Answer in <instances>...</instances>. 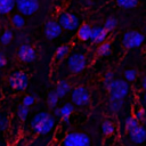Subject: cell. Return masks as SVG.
I'll list each match as a JSON object with an SVG mask.
<instances>
[{
  "instance_id": "cell-1",
  "label": "cell",
  "mask_w": 146,
  "mask_h": 146,
  "mask_svg": "<svg viewBox=\"0 0 146 146\" xmlns=\"http://www.w3.org/2000/svg\"><path fill=\"white\" fill-rule=\"evenodd\" d=\"M56 121L48 112H38L31 120V128L38 135H48L55 127Z\"/></svg>"
},
{
  "instance_id": "cell-2",
  "label": "cell",
  "mask_w": 146,
  "mask_h": 146,
  "mask_svg": "<svg viewBox=\"0 0 146 146\" xmlns=\"http://www.w3.org/2000/svg\"><path fill=\"white\" fill-rule=\"evenodd\" d=\"M107 91L110 94V99H124L130 90V86L128 81L122 79H114L110 84L106 86Z\"/></svg>"
},
{
  "instance_id": "cell-3",
  "label": "cell",
  "mask_w": 146,
  "mask_h": 146,
  "mask_svg": "<svg viewBox=\"0 0 146 146\" xmlns=\"http://www.w3.org/2000/svg\"><path fill=\"white\" fill-rule=\"evenodd\" d=\"M66 65L70 72H72L73 74H78L80 72H82L86 66H87V58L84 56V54L82 52H72L66 60Z\"/></svg>"
},
{
  "instance_id": "cell-4",
  "label": "cell",
  "mask_w": 146,
  "mask_h": 146,
  "mask_svg": "<svg viewBox=\"0 0 146 146\" xmlns=\"http://www.w3.org/2000/svg\"><path fill=\"white\" fill-rule=\"evenodd\" d=\"M63 146H91V140L84 132L72 131L63 139Z\"/></svg>"
},
{
  "instance_id": "cell-5",
  "label": "cell",
  "mask_w": 146,
  "mask_h": 146,
  "mask_svg": "<svg viewBox=\"0 0 146 146\" xmlns=\"http://www.w3.org/2000/svg\"><path fill=\"white\" fill-rule=\"evenodd\" d=\"M8 84L15 91H24L29 84V76L23 71H14L8 78Z\"/></svg>"
},
{
  "instance_id": "cell-6",
  "label": "cell",
  "mask_w": 146,
  "mask_h": 146,
  "mask_svg": "<svg viewBox=\"0 0 146 146\" xmlns=\"http://www.w3.org/2000/svg\"><path fill=\"white\" fill-rule=\"evenodd\" d=\"M71 100L75 106H79V107L87 106L90 102V92L83 86L75 87L71 91Z\"/></svg>"
},
{
  "instance_id": "cell-7",
  "label": "cell",
  "mask_w": 146,
  "mask_h": 146,
  "mask_svg": "<svg viewBox=\"0 0 146 146\" xmlns=\"http://www.w3.org/2000/svg\"><path fill=\"white\" fill-rule=\"evenodd\" d=\"M58 23L60 24L63 30L66 31H75L81 25L79 17L73 13H67V11H63L58 15Z\"/></svg>"
},
{
  "instance_id": "cell-8",
  "label": "cell",
  "mask_w": 146,
  "mask_h": 146,
  "mask_svg": "<svg viewBox=\"0 0 146 146\" xmlns=\"http://www.w3.org/2000/svg\"><path fill=\"white\" fill-rule=\"evenodd\" d=\"M145 41V36L138 31H128L122 38V46L127 49L139 48Z\"/></svg>"
},
{
  "instance_id": "cell-9",
  "label": "cell",
  "mask_w": 146,
  "mask_h": 146,
  "mask_svg": "<svg viewBox=\"0 0 146 146\" xmlns=\"http://www.w3.org/2000/svg\"><path fill=\"white\" fill-rule=\"evenodd\" d=\"M16 8L23 16H31L39 9V0H16Z\"/></svg>"
},
{
  "instance_id": "cell-10",
  "label": "cell",
  "mask_w": 146,
  "mask_h": 146,
  "mask_svg": "<svg viewBox=\"0 0 146 146\" xmlns=\"http://www.w3.org/2000/svg\"><path fill=\"white\" fill-rule=\"evenodd\" d=\"M17 57L24 63H31L36 58V52L31 44L22 43L17 49Z\"/></svg>"
},
{
  "instance_id": "cell-11",
  "label": "cell",
  "mask_w": 146,
  "mask_h": 146,
  "mask_svg": "<svg viewBox=\"0 0 146 146\" xmlns=\"http://www.w3.org/2000/svg\"><path fill=\"white\" fill-rule=\"evenodd\" d=\"M63 32V27L58 23V21H48L44 24V35L49 40H54L58 38Z\"/></svg>"
},
{
  "instance_id": "cell-12",
  "label": "cell",
  "mask_w": 146,
  "mask_h": 146,
  "mask_svg": "<svg viewBox=\"0 0 146 146\" xmlns=\"http://www.w3.org/2000/svg\"><path fill=\"white\" fill-rule=\"evenodd\" d=\"M129 133V139L135 144H143L146 141V127L145 125H138L137 128L132 129Z\"/></svg>"
},
{
  "instance_id": "cell-13",
  "label": "cell",
  "mask_w": 146,
  "mask_h": 146,
  "mask_svg": "<svg viewBox=\"0 0 146 146\" xmlns=\"http://www.w3.org/2000/svg\"><path fill=\"white\" fill-rule=\"evenodd\" d=\"M107 35H108V32L105 30L104 26H95V27H92V33H91L90 41L92 43L100 44V43L106 41Z\"/></svg>"
},
{
  "instance_id": "cell-14",
  "label": "cell",
  "mask_w": 146,
  "mask_h": 146,
  "mask_svg": "<svg viewBox=\"0 0 146 146\" xmlns=\"http://www.w3.org/2000/svg\"><path fill=\"white\" fill-rule=\"evenodd\" d=\"M91 33H92V27L86 23L81 24L76 30V36L81 41H89L91 38Z\"/></svg>"
},
{
  "instance_id": "cell-15",
  "label": "cell",
  "mask_w": 146,
  "mask_h": 146,
  "mask_svg": "<svg viewBox=\"0 0 146 146\" xmlns=\"http://www.w3.org/2000/svg\"><path fill=\"white\" fill-rule=\"evenodd\" d=\"M60 108V115H59V119L63 120V122L65 123H70V117L71 115L73 114L75 107H74V104L73 103H65L63 106L59 107Z\"/></svg>"
},
{
  "instance_id": "cell-16",
  "label": "cell",
  "mask_w": 146,
  "mask_h": 146,
  "mask_svg": "<svg viewBox=\"0 0 146 146\" xmlns=\"http://www.w3.org/2000/svg\"><path fill=\"white\" fill-rule=\"evenodd\" d=\"M72 89H71V84L66 81V80H59L56 84V88H55V92L58 95L59 98H64L68 92H71Z\"/></svg>"
},
{
  "instance_id": "cell-17",
  "label": "cell",
  "mask_w": 146,
  "mask_h": 146,
  "mask_svg": "<svg viewBox=\"0 0 146 146\" xmlns=\"http://www.w3.org/2000/svg\"><path fill=\"white\" fill-rule=\"evenodd\" d=\"M16 7V0H0V15L10 14Z\"/></svg>"
},
{
  "instance_id": "cell-18",
  "label": "cell",
  "mask_w": 146,
  "mask_h": 146,
  "mask_svg": "<svg viewBox=\"0 0 146 146\" xmlns=\"http://www.w3.org/2000/svg\"><path fill=\"white\" fill-rule=\"evenodd\" d=\"M70 46L68 44H62L59 46L57 49H56V52H55V58L57 62H62L63 59H65L66 57H68V54H70Z\"/></svg>"
},
{
  "instance_id": "cell-19",
  "label": "cell",
  "mask_w": 146,
  "mask_h": 146,
  "mask_svg": "<svg viewBox=\"0 0 146 146\" xmlns=\"http://www.w3.org/2000/svg\"><path fill=\"white\" fill-rule=\"evenodd\" d=\"M59 99H60V98H59L58 95L55 92V90H54V91H50V92L48 94V96H47V105H48V107H49L50 110L56 108L57 105H58Z\"/></svg>"
},
{
  "instance_id": "cell-20",
  "label": "cell",
  "mask_w": 146,
  "mask_h": 146,
  "mask_svg": "<svg viewBox=\"0 0 146 146\" xmlns=\"http://www.w3.org/2000/svg\"><path fill=\"white\" fill-rule=\"evenodd\" d=\"M123 107V99L119 100V99H110V104H108V110L111 113L113 114H117Z\"/></svg>"
},
{
  "instance_id": "cell-21",
  "label": "cell",
  "mask_w": 146,
  "mask_h": 146,
  "mask_svg": "<svg viewBox=\"0 0 146 146\" xmlns=\"http://www.w3.org/2000/svg\"><path fill=\"white\" fill-rule=\"evenodd\" d=\"M139 121L133 116V115H128L127 117H125V120H124V128H125V130L129 132V131H131L132 129H135V128H137L138 125H139Z\"/></svg>"
},
{
  "instance_id": "cell-22",
  "label": "cell",
  "mask_w": 146,
  "mask_h": 146,
  "mask_svg": "<svg viewBox=\"0 0 146 146\" xmlns=\"http://www.w3.org/2000/svg\"><path fill=\"white\" fill-rule=\"evenodd\" d=\"M114 131H115V125L113 124L112 121H110V120L103 121V123H102V132H103V135L111 136V135L114 133Z\"/></svg>"
},
{
  "instance_id": "cell-23",
  "label": "cell",
  "mask_w": 146,
  "mask_h": 146,
  "mask_svg": "<svg viewBox=\"0 0 146 146\" xmlns=\"http://www.w3.org/2000/svg\"><path fill=\"white\" fill-rule=\"evenodd\" d=\"M10 22L16 29H23L25 25V18L22 14H14L10 18Z\"/></svg>"
},
{
  "instance_id": "cell-24",
  "label": "cell",
  "mask_w": 146,
  "mask_h": 146,
  "mask_svg": "<svg viewBox=\"0 0 146 146\" xmlns=\"http://www.w3.org/2000/svg\"><path fill=\"white\" fill-rule=\"evenodd\" d=\"M111 50H112L111 43L105 41V42H103V43H100V44L98 46V48H97V55H98V56H102V57L108 56V55L111 54Z\"/></svg>"
},
{
  "instance_id": "cell-25",
  "label": "cell",
  "mask_w": 146,
  "mask_h": 146,
  "mask_svg": "<svg viewBox=\"0 0 146 146\" xmlns=\"http://www.w3.org/2000/svg\"><path fill=\"white\" fill-rule=\"evenodd\" d=\"M133 116L139 121V122H144V120L146 119V110L144 108V106L141 105H136L135 110H133Z\"/></svg>"
},
{
  "instance_id": "cell-26",
  "label": "cell",
  "mask_w": 146,
  "mask_h": 146,
  "mask_svg": "<svg viewBox=\"0 0 146 146\" xmlns=\"http://www.w3.org/2000/svg\"><path fill=\"white\" fill-rule=\"evenodd\" d=\"M9 116L6 112H0V132H6L9 128Z\"/></svg>"
},
{
  "instance_id": "cell-27",
  "label": "cell",
  "mask_w": 146,
  "mask_h": 146,
  "mask_svg": "<svg viewBox=\"0 0 146 146\" xmlns=\"http://www.w3.org/2000/svg\"><path fill=\"white\" fill-rule=\"evenodd\" d=\"M30 114V107L21 104L18 107H17V117L21 120V121H25L27 119Z\"/></svg>"
},
{
  "instance_id": "cell-28",
  "label": "cell",
  "mask_w": 146,
  "mask_h": 146,
  "mask_svg": "<svg viewBox=\"0 0 146 146\" xmlns=\"http://www.w3.org/2000/svg\"><path fill=\"white\" fill-rule=\"evenodd\" d=\"M116 25H117V21H116V18H115V17L110 16V17H107V18L105 19L104 27H105V30H106L107 32L113 31V30L116 27Z\"/></svg>"
},
{
  "instance_id": "cell-29",
  "label": "cell",
  "mask_w": 146,
  "mask_h": 146,
  "mask_svg": "<svg viewBox=\"0 0 146 146\" xmlns=\"http://www.w3.org/2000/svg\"><path fill=\"white\" fill-rule=\"evenodd\" d=\"M13 39H14L13 32H11L10 30H6V31L2 32V34H1V36H0V42L6 46V44H9V43L13 41Z\"/></svg>"
},
{
  "instance_id": "cell-30",
  "label": "cell",
  "mask_w": 146,
  "mask_h": 146,
  "mask_svg": "<svg viewBox=\"0 0 146 146\" xmlns=\"http://www.w3.org/2000/svg\"><path fill=\"white\" fill-rule=\"evenodd\" d=\"M116 3L124 9L135 8L138 5V0H116Z\"/></svg>"
},
{
  "instance_id": "cell-31",
  "label": "cell",
  "mask_w": 146,
  "mask_h": 146,
  "mask_svg": "<svg viewBox=\"0 0 146 146\" xmlns=\"http://www.w3.org/2000/svg\"><path fill=\"white\" fill-rule=\"evenodd\" d=\"M136 78H137V71H136V70L130 68V70H127V71L124 72V79H125V81H128V82H133V81L136 80Z\"/></svg>"
},
{
  "instance_id": "cell-32",
  "label": "cell",
  "mask_w": 146,
  "mask_h": 146,
  "mask_svg": "<svg viewBox=\"0 0 146 146\" xmlns=\"http://www.w3.org/2000/svg\"><path fill=\"white\" fill-rule=\"evenodd\" d=\"M34 103H35L34 96H32V95H26V96L23 97V100H22V104H23V105H25V106H27V107H31Z\"/></svg>"
},
{
  "instance_id": "cell-33",
  "label": "cell",
  "mask_w": 146,
  "mask_h": 146,
  "mask_svg": "<svg viewBox=\"0 0 146 146\" xmlns=\"http://www.w3.org/2000/svg\"><path fill=\"white\" fill-rule=\"evenodd\" d=\"M113 80H114V73L111 72V71H107V72L105 73V75H104V83L107 86V84H110Z\"/></svg>"
},
{
  "instance_id": "cell-34",
  "label": "cell",
  "mask_w": 146,
  "mask_h": 146,
  "mask_svg": "<svg viewBox=\"0 0 146 146\" xmlns=\"http://www.w3.org/2000/svg\"><path fill=\"white\" fill-rule=\"evenodd\" d=\"M7 65V58L3 52H0V67H3Z\"/></svg>"
},
{
  "instance_id": "cell-35",
  "label": "cell",
  "mask_w": 146,
  "mask_h": 146,
  "mask_svg": "<svg viewBox=\"0 0 146 146\" xmlns=\"http://www.w3.org/2000/svg\"><path fill=\"white\" fill-rule=\"evenodd\" d=\"M140 86H141V89L144 91H146V75L141 79V82H140Z\"/></svg>"
},
{
  "instance_id": "cell-36",
  "label": "cell",
  "mask_w": 146,
  "mask_h": 146,
  "mask_svg": "<svg viewBox=\"0 0 146 146\" xmlns=\"http://www.w3.org/2000/svg\"><path fill=\"white\" fill-rule=\"evenodd\" d=\"M140 102L146 106V91H144L143 94H141V97H140Z\"/></svg>"
},
{
  "instance_id": "cell-37",
  "label": "cell",
  "mask_w": 146,
  "mask_h": 146,
  "mask_svg": "<svg viewBox=\"0 0 146 146\" xmlns=\"http://www.w3.org/2000/svg\"><path fill=\"white\" fill-rule=\"evenodd\" d=\"M54 115H55L56 117H59V115H60V108H59V107L54 108Z\"/></svg>"
},
{
  "instance_id": "cell-38",
  "label": "cell",
  "mask_w": 146,
  "mask_h": 146,
  "mask_svg": "<svg viewBox=\"0 0 146 146\" xmlns=\"http://www.w3.org/2000/svg\"><path fill=\"white\" fill-rule=\"evenodd\" d=\"M145 32H146V27H145Z\"/></svg>"
}]
</instances>
